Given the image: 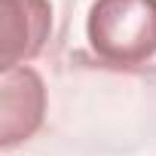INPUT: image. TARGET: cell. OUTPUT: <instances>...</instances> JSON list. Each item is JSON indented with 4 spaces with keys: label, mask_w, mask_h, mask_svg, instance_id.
Segmentation results:
<instances>
[{
    "label": "cell",
    "mask_w": 156,
    "mask_h": 156,
    "mask_svg": "<svg viewBox=\"0 0 156 156\" xmlns=\"http://www.w3.org/2000/svg\"><path fill=\"white\" fill-rule=\"evenodd\" d=\"M52 31L49 0H3V55L0 67H25L40 55Z\"/></svg>",
    "instance_id": "obj_3"
},
{
    "label": "cell",
    "mask_w": 156,
    "mask_h": 156,
    "mask_svg": "<svg viewBox=\"0 0 156 156\" xmlns=\"http://www.w3.org/2000/svg\"><path fill=\"white\" fill-rule=\"evenodd\" d=\"M3 129H0V147L12 150L16 144L34 138L43 126L46 113V89L40 73L31 67L3 70Z\"/></svg>",
    "instance_id": "obj_2"
},
{
    "label": "cell",
    "mask_w": 156,
    "mask_h": 156,
    "mask_svg": "<svg viewBox=\"0 0 156 156\" xmlns=\"http://www.w3.org/2000/svg\"><path fill=\"white\" fill-rule=\"evenodd\" d=\"M86 37L113 67H138L156 55V0H95Z\"/></svg>",
    "instance_id": "obj_1"
}]
</instances>
